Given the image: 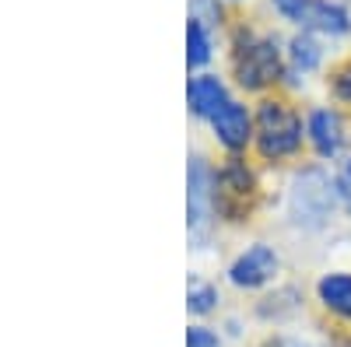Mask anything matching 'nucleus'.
<instances>
[{"label": "nucleus", "instance_id": "obj_1", "mask_svg": "<svg viewBox=\"0 0 351 347\" xmlns=\"http://www.w3.org/2000/svg\"><path fill=\"white\" fill-rule=\"evenodd\" d=\"M228 70L236 84L250 95H271V88H281L288 74V56L281 49V39L274 32H260L250 21L228 25Z\"/></svg>", "mask_w": 351, "mask_h": 347}, {"label": "nucleus", "instance_id": "obj_2", "mask_svg": "<svg viewBox=\"0 0 351 347\" xmlns=\"http://www.w3.org/2000/svg\"><path fill=\"white\" fill-rule=\"evenodd\" d=\"M256 116V140L253 151L260 162L267 165H281L299 158L306 148V116L299 105H291V99L285 95H263L253 105Z\"/></svg>", "mask_w": 351, "mask_h": 347}, {"label": "nucleus", "instance_id": "obj_3", "mask_svg": "<svg viewBox=\"0 0 351 347\" xmlns=\"http://www.w3.org/2000/svg\"><path fill=\"white\" fill-rule=\"evenodd\" d=\"M337 200V176L324 165H302L288 183V218L302 231H319L330 224Z\"/></svg>", "mask_w": 351, "mask_h": 347}, {"label": "nucleus", "instance_id": "obj_4", "mask_svg": "<svg viewBox=\"0 0 351 347\" xmlns=\"http://www.w3.org/2000/svg\"><path fill=\"white\" fill-rule=\"evenodd\" d=\"M260 207V176L246 155H225L215 165L218 224H246Z\"/></svg>", "mask_w": 351, "mask_h": 347}, {"label": "nucleus", "instance_id": "obj_5", "mask_svg": "<svg viewBox=\"0 0 351 347\" xmlns=\"http://www.w3.org/2000/svg\"><path fill=\"white\" fill-rule=\"evenodd\" d=\"M218 228V211H215V165L204 151L190 155L186 165V231L193 249H208L211 235Z\"/></svg>", "mask_w": 351, "mask_h": 347}, {"label": "nucleus", "instance_id": "obj_6", "mask_svg": "<svg viewBox=\"0 0 351 347\" xmlns=\"http://www.w3.org/2000/svg\"><path fill=\"white\" fill-rule=\"evenodd\" d=\"M306 144L319 162H334L351 144V123L341 105H313L306 109Z\"/></svg>", "mask_w": 351, "mask_h": 347}, {"label": "nucleus", "instance_id": "obj_7", "mask_svg": "<svg viewBox=\"0 0 351 347\" xmlns=\"http://www.w3.org/2000/svg\"><path fill=\"white\" fill-rule=\"evenodd\" d=\"M281 274V253L271 242H250L236 253V259L225 267V281L239 292H260Z\"/></svg>", "mask_w": 351, "mask_h": 347}, {"label": "nucleus", "instance_id": "obj_8", "mask_svg": "<svg viewBox=\"0 0 351 347\" xmlns=\"http://www.w3.org/2000/svg\"><path fill=\"white\" fill-rule=\"evenodd\" d=\"M208 130H211V140L225 155H246V148H253L256 140V116H253V105L232 99L218 116L208 120Z\"/></svg>", "mask_w": 351, "mask_h": 347}, {"label": "nucleus", "instance_id": "obj_9", "mask_svg": "<svg viewBox=\"0 0 351 347\" xmlns=\"http://www.w3.org/2000/svg\"><path fill=\"white\" fill-rule=\"evenodd\" d=\"M228 102H232V92H228L225 77H218L211 70H200V74L190 77V84H186V109H190V116H197V120L208 123L211 116H218Z\"/></svg>", "mask_w": 351, "mask_h": 347}, {"label": "nucleus", "instance_id": "obj_10", "mask_svg": "<svg viewBox=\"0 0 351 347\" xmlns=\"http://www.w3.org/2000/svg\"><path fill=\"white\" fill-rule=\"evenodd\" d=\"M316 302L330 316L351 323V270H327L316 277Z\"/></svg>", "mask_w": 351, "mask_h": 347}, {"label": "nucleus", "instance_id": "obj_11", "mask_svg": "<svg viewBox=\"0 0 351 347\" xmlns=\"http://www.w3.org/2000/svg\"><path fill=\"white\" fill-rule=\"evenodd\" d=\"M306 32H316V36H330V39H341L351 32V11L344 0H316L313 11H309V25Z\"/></svg>", "mask_w": 351, "mask_h": 347}, {"label": "nucleus", "instance_id": "obj_12", "mask_svg": "<svg viewBox=\"0 0 351 347\" xmlns=\"http://www.w3.org/2000/svg\"><path fill=\"white\" fill-rule=\"evenodd\" d=\"M285 56H288V70L313 74V70L324 67L327 49H324V42H319L316 32H295V36L285 42Z\"/></svg>", "mask_w": 351, "mask_h": 347}, {"label": "nucleus", "instance_id": "obj_13", "mask_svg": "<svg viewBox=\"0 0 351 347\" xmlns=\"http://www.w3.org/2000/svg\"><path fill=\"white\" fill-rule=\"evenodd\" d=\"M211 60H215V32L204 28L200 21L186 18V67L200 74Z\"/></svg>", "mask_w": 351, "mask_h": 347}, {"label": "nucleus", "instance_id": "obj_14", "mask_svg": "<svg viewBox=\"0 0 351 347\" xmlns=\"http://www.w3.org/2000/svg\"><path fill=\"white\" fill-rule=\"evenodd\" d=\"M218 302H221V295H218V287L211 281H200V277L190 281V287H186V309L193 316H211L218 309Z\"/></svg>", "mask_w": 351, "mask_h": 347}, {"label": "nucleus", "instance_id": "obj_15", "mask_svg": "<svg viewBox=\"0 0 351 347\" xmlns=\"http://www.w3.org/2000/svg\"><path fill=\"white\" fill-rule=\"evenodd\" d=\"M190 18L200 21L204 28H211V32H215V28H218V32H221V28L228 32V25H232L225 0H190Z\"/></svg>", "mask_w": 351, "mask_h": 347}, {"label": "nucleus", "instance_id": "obj_16", "mask_svg": "<svg viewBox=\"0 0 351 347\" xmlns=\"http://www.w3.org/2000/svg\"><path fill=\"white\" fill-rule=\"evenodd\" d=\"M267 4L274 8L278 18H285L288 25H295L299 32H306V25H309V11L316 0H267Z\"/></svg>", "mask_w": 351, "mask_h": 347}, {"label": "nucleus", "instance_id": "obj_17", "mask_svg": "<svg viewBox=\"0 0 351 347\" xmlns=\"http://www.w3.org/2000/svg\"><path fill=\"white\" fill-rule=\"evenodd\" d=\"M327 88H330V95H334L337 105H351V60H341V64L330 70Z\"/></svg>", "mask_w": 351, "mask_h": 347}, {"label": "nucleus", "instance_id": "obj_18", "mask_svg": "<svg viewBox=\"0 0 351 347\" xmlns=\"http://www.w3.org/2000/svg\"><path fill=\"white\" fill-rule=\"evenodd\" d=\"M186 347H221V337H218L211 326L197 323V326L186 330Z\"/></svg>", "mask_w": 351, "mask_h": 347}, {"label": "nucleus", "instance_id": "obj_19", "mask_svg": "<svg viewBox=\"0 0 351 347\" xmlns=\"http://www.w3.org/2000/svg\"><path fill=\"white\" fill-rule=\"evenodd\" d=\"M337 200H341L344 214L351 218V179L344 176V172H337Z\"/></svg>", "mask_w": 351, "mask_h": 347}, {"label": "nucleus", "instance_id": "obj_20", "mask_svg": "<svg viewBox=\"0 0 351 347\" xmlns=\"http://www.w3.org/2000/svg\"><path fill=\"white\" fill-rule=\"evenodd\" d=\"M267 347H309V344H302L295 337H274V340H267Z\"/></svg>", "mask_w": 351, "mask_h": 347}, {"label": "nucleus", "instance_id": "obj_21", "mask_svg": "<svg viewBox=\"0 0 351 347\" xmlns=\"http://www.w3.org/2000/svg\"><path fill=\"white\" fill-rule=\"evenodd\" d=\"M344 176H348V179H351V158H348V162H344Z\"/></svg>", "mask_w": 351, "mask_h": 347}, {"label": "nucleus", "instance_id": "obj_22", "mask_svg": "<svg viewBox=\"0 0 351 347\" xmlns=\"http://www.w3.org/2000/svg\"><path fill=\"white\" fill-rule=\"evenodd\" d=\"M225 4H243V0H225Z\"/></svg>", "mask_w": 351, "mask_h": 347}]
</instances>
